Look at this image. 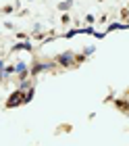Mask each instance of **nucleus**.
Here are the masks:
<instances>
[{
    "label": "nucleus",
    "mask_w": 129,
    "mask_h": 146,
    "mask_svg": "<svg viewBox=\"0 0 129 146\" xmlns=\"http://www.w3.org/2000/svg\"><path fill=\"white\" fill-rule=\"evenodd\" d=\"M23 102H25V94H23V90L19 88L17 92H13V94L9 96V100H6V109L19 107V104H23Z\"/></svg>",
    "instance_id": "nucleus-1"
},
{
    "label": "nucleus",
    "mask_w": 129,
    "mask_h": 146,
    "mask_svg": "<svg viewBox=\"0 0 129 146\" xmlns=\"http://www.w3.org/2000/svg\"><path fill=\"white\" fill-rule=\"evenodd\" d=\"M56 63L63 65V67H75L77 56L73 54V52H65V54H58V56H56Z\"/></svg>",
    "instance_id": "nucleus-2"
},
{
    "label": "nucleus",
    "mask_w": 129,
    "mask_h": 146,
    "mask_svg": "<svg viewBox=\"0 0 129 146\" xmlns=\"http://www.w3.org/2000/svg\"><path fill=\"white\" fill-rule=\"evenodd\" d=\"M17 50H31V42H25V44H15L13 46V52Z\"/></svg>",
    "instance_id": "nucleus-3"
},
{
    "label": "nucleus",
    "mask_w": 129,
    "mask_h": 146,
    "mask_svg": "<svg viewBox=\"0 0 129 146\" xmlns=\"http://www.w3.org/2000/svg\"><path fill=\"white\" fill-rule=\"evenodd\" d=\"M71 6H73V0H65V2L58 4V9L60 11H67V9H71Z\"/></svg>",
    "instance_id": "nucleus-4"
},
{
    "label": "nucleus",
    "mask_w": 129,
    "mask_h": 146,
    "mask_svg": "<svg viewBox=\"0 0 129 146\" xmlns=\"http://www.w3.org/2000/svg\"><path fill=\"white\" fill-rule=\"evenodd\" d=\"M15 69H17V73H25V71H27V65H25V63H17Z\"/></svg>",
    "instance_id": "nucleus-5"
},
{
    "label": "nucleus",
    "mask_w": 129,
    "mask_h": 146,
    "mask_svg": "<svg viewBox=\"0 0 129 146\" xmlns=\"http://www.w3.org/2000/svg\"><path fill=\"white\" fill-rule=\"evenodd\" d=\"M33 98V88H29V92H25V102H29Z\"/></svg>",
    "instance_id": "nucleus-6"
},
{
    "label": "nucleus",
    "mask_w": 129,
    "mask_h": 146,
    "mask_svg": "<svg viewBox=\"0 0 129 146\" xmlns=\"http://www.w3.org/2000/svg\"><path fill=\"white\" fill-rule=\"evenodd\" d=\"M13 73H17L15 67H4V75H13Z\"/></svg>",
    "instance_id": "nucleus-7"
},
{
    "label": "nucleus",
    "mask_w": 129,
    "mask_h": 146,
    "mask_svg": "<svg viewBox=\"0 0 129 146\" xmlns=\"http://www.w3.org/2000/svg\"><path fill=\"white\" fill-rule=\"evenodd\" d=\"M0 79H2V69H0Z\"/></svg>",
    "instance_id": "nucleus-8"
}]
</instances>
